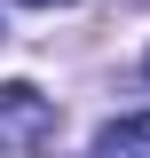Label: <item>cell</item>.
<instances>
[{"label":"cell","mask_w":150,"mask_h":158,"mask_svg":"<svg viewBox=\"0 0 150 158\" xmlns=\"http://www.w3.org/2000/svg\"><path fill=\"white\" fill-rule=\"evenodd\" d=\"M56 103L40 95L32 79H0V150H40V142H56Z\"/></svg>","instance_id":"6da1fadb"},{"label":"cell","mask_w":150,"mask_h":158,"mask_svg":"<svg viewBox=\"0 0 150 158\" xmlns=\"http://www.w3.org/2000/svg\"><path fill=\"white\" fill-rule=\"evenodd\" d=\"M95 150L103 158H150V111H119L95 127Z\"/></svg>","instance_id":"7a4b0ae2"},{"label":"cell","mask_w":150,"mask_h":158,"mask_svg":"<svg viewBox=\"0 0 150 158\" xmlns=\"http://www.w3.org/2000/svg\"><path fill=\"white\" fill-rule=\"evenodd\" d=\"M16 8H71V0H16Z\"/></svg>","instance_id":"3957f363"},{"label":"cell","mask_w":150,"mask_h":158,"mask_svg":"<svg viewBox=\"0 0 150 158\" xmlns=\"http://www.w3.org/2000/svg\"><path fill=\"white\" fill-rule=\"evenodd\" d=\"M142 79H150V56H142Z\"/></svg>","instance_id":"277c9868"}]
</instances>
